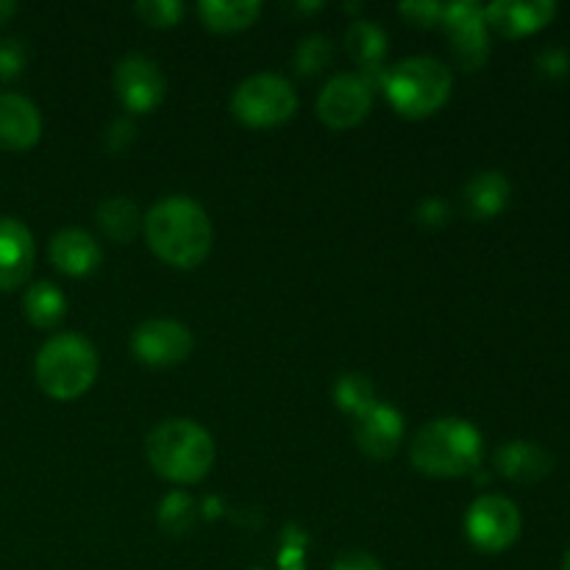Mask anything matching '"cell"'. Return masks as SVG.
<instances>
[{"label": "cell", "mask_w": 570, "mask_h": 570, "mask_svg": "<svg viewBox=\"0 0 570 570\" xmlns=\"http://www.w3.org/2000/svg\"><path fill=\"white\" fill-rule=\"evenodd\" d=\"M150 250L173 267H198L212 250V223L198 200L187 195L161 198L142 220Z\"/></svg>", "instance_id": "6da1fadb"}, {"label": "cell", "mask_w": 570, "mask_h": 570, "mask_svg": "<svg viewBox=\"0 0 570 570\" xmlns=\"http://www.w3.org/2000/svg\"><path fill=\"white\" fill-rule=\"evenodd\" d=\"M145 454L159 476L176 484H195L209 473L215 462V440L200 423L170 417L148 434Z\"/></svg>", "instance_id": "7a4b0ae2"}, {"label": "cell", "mask_w": 570, "mask_h": 570, "mask_svg": "<svg viewBox=\"0 0 570 570\" xmlns=\"http://www.w3.org/2000/svg\"><path fill=\"white\" fill-rule=\"evenodd\" d=\"M410 456L412 465L429 476H465L482 460V434L462 417H438L415 434Z\"/></svg>", "instance_id": "3957f363"}, {"label": "cell", "mask_w": 570, "mask_h": 570, "mask_svg": "<svg viewBox=\"0 0 570 570\" xmlns=\"http://www.w3.org/2000/svg\"><path fill=\"white\" fill-rule=\"evenodd\" d=\"M33 373L45 395L72 401L92 387L98 376V354L81 334H56L39 348Z\"/></svg>", "instance_id": "277c9868"}, {"label": "cell", "mask_w": 570, "mask_h": 570, "mask_svg": "<svg viewBox=\"0 0 570 570\" xmlns=\"http://www.w3.org/2000/svg\"><path fill=\"white\" fill-rule=\"evenodd\" d=\"M451 70L432 56H412L399 61L387 76V98L404 117H429L443 109L451 95Z\"/></svg>", "instance_id": "5b68a950"}, {"label": "cell", "mask_w": 570, "mask_h": 570, "mask_svg": "<svg viewBox=\"0 0 570 570\" xmlns=\"http://www.w3.org/2000/svg\"><path fill=\"white\" fill-rule=\"evenodd\" d=\"M298 95L293 83L273 72L250 76L234 89L232 111L250 128H276L295 115Z\"/></svg>", "instance_id": "8992f818"}, {"label": "cell", "mask_w": 570, "mask_h": 570, "mask_svg": "<svg viewBox=\"0 0 570 570\" xmlns=\"http://www.w3.org/2000/svg\"><path fill=\"white\" fill-rule=\"evenodd\" d=\"M465 532L479 551L499 554L521 538V510L504 495H482L468 510Z\"/></svg>", "instance_id": "52a82bcc"}, {"label": "cell", "mask_w": 570, "mask_h": 570, "mask_svg": "<svg viewBox=\"0 0 570 570\" xmlns=\"http://www.w3.org/2000/svg\"><path fill=\"white\" fill-rule=\"evenodd\" d=\"M373 104V83L356 72H340L323 87L317 98V115L334 131L360 126Z\"/></svg>", "instance_id": "ba28073f"}, {"label": "cell", "mask_w": 570, "mask_h": 570, "mask_svg": "<svg viewBox=\"0 0 570 570\" xmlns=\"http://www.w3.org/2000/svg\"><path fill=\"white\" fill-rule=\"evenodd\" d=\"M131 351L139 362L150 367H173L184 362L193 351V334L184 323L170 321V317H156L145 321L134 332Z\"/></svg>", "instance_id": "9c48e42d"}, {"label": "cell", "mask_w": 570, "mask_h": 570, "mask_svg": "<svg viewBox=\"0 0 570 570\" xmlns=\"http://www.w3.org/2000/svg\"><path fill=\"white\" fill-rule=\"evenodd\" d=\"M443 26L449 31L454 56L465 70H479L490 56L488 22L484 6L479 3H451L443 9Z\"/></svg>", "instance_id": "30bf717a"}, {"label": "cell", "mask_w": 570, "mask_h": 570, "mask_svg": "<svg viewBox=\"0 0 570 570\" xmlns=\"http://www.w3.org/2000/svg\"><path fill=\"white\" fill-rule=\"evenodd\" d=\"M115 89L131 111H154L165 100V76L145 56H126L115 70Z\"/></svg>", "instance_id": "8fae6325"}, {"label": "cell", "mask_w": 570, "mask_h": 570, "mask_svg": "<svg viewBox=\"0 0 570 570\" xmlns=\"http://www.w3.org/2000/svg\"><path fill=\"white\" fill-rule=\"evenodd\" d=\"M557 14V6L551 0H529V3H518V0H499L484 9V22L493 28L495 33L507 39L529 37V33L540 31L549 26Z\"/></svg>", "instance_id": "7c38bea8"}, {"label": "cell", "mask_w": 570, "mask_h": 570, "mask_svg": "<svg viewBox=\"0 0 570 570\" xmlns=\"http://www.w3.org/2000/svg\"><path fill=\"white\" fill-rule=\"evenodd\" d=\"M354 438L367 456H373V460H390L399 451L401 438H404V417L393 406L379 401L365 415L356 417Z\"/></svg>", "instance_id": "4fadbf2b"}, {"label": "cell", "mask_w": 570, "mask_h": 570, "mask_svg": "<svg viewBox=\"0 0 570 570\" xmlns=\"http://www.w3.org/2000/svg\"><path fill=\"white\" fill-rule=\"evenodd\" d=\"M33 237L26 223L0 217V289H17L26 284L33 267Z\"/></svg>", "instance_id": "5bb4252c"}, {"label": "cell", "mask_w": 570, "mask_h": 570, "mask_svg": "<svg viewBox=\"0 0 570 570\" xmlns=\"http://www.w3.org/2000/svg\"><path fill=\"white\" fill-rule=\"evenodd\" d=\"M42 137V117L28 98L0 92V148L28 150Z\"/></svg>", "instance_id": "9a60e30c"}, {"label": "cell", "mask_w": 570, "mask_h": 570, "mask_svg": "<svg viewBox=\"0 0 570 570\" xmlns=\"http://www.w3.org/2000/svg\"><path fill=\"white\" fill-rule=\"evenodd\" d=\"M495 468L501 476L518 484H534L543 482L551 471H554V456L543 449L540 443H529V440H512V443L501 445L495 454Z\"/></svg>", "instance_id": "2e32d148"}, {"label": "cell", "mask_w": 570, "mask_h": 570, "mask_svg": "<svg viewBox=\"0 0 570 570\" xmlns=\"http://www.w3.org/2000/svg\"><path fill=\"white\" fill-rule=\"evenodd\" d=\"M50 259L67 276H89L100 265V245L83 228H65L50 239Z\"/></svg>", "instance_id": "e0dca14e"}, {"label": "cell", "mask_w": 570, "mask_h": 570, "mask_svg": "<svg viewBox=\"0 0 570 570\" xmlns=\"http://www.w3.org/2000/svg\"><path fill=\"white\" fill-rule=\"evenodd\" d=\"M462 200H465L468 215L476 220H488L510 204V181L499 170L476 173L462 189Z\"/></svg>", "instance_id": "ac0fdd59"}, {"label": "cell", "mask_w": 570, "mask_h": 570, "mask_svg": "<svg viewBox=\"0 0 570 570\" xmlns=\"http://www.w3.org/2000/svg\"><path fill=\"white\" fill-rule=\"evenodd\" d=\"M259 11L262 6L256 0H204L198 6V14L206 28L220 33L243 31L250 22H256Z\"/></svg>", "instance_id": "d6986e66"}, {"label": "cell", "mask_w": 570, "mask_h": 570, "mask_svg": "<svg viewBox=\"0 0 570 570\" xmlns=\"http://www.w3.org/2000/svg\"><path fill=\"white\" fill-rule=\"evenodd\" d=\"M22 309H26V317L33 323V326L56 328L61 321H65L67 301L56 284L37 282L26 289Z\"/></svg>", "instance_id": "ffe728a7"}, {"label": "cell", "mask_w": 570, "mask_h": 570, "mask_svg": "<svg viewBox=\"0 0 570 570\" xmlns=\"http://www.w3.org/2000/svg\"><path fill=\"white\" fill-rule=\"evenodd\" d=\"M98 226L115 243H128L137 237L142 217L128 198H109L98 206Z\"/></svg>", "instance_id": "44dd1931"}, {"label": "cell", "mask_w": 570, "mask_h": 570, "mask_svg": "<svg viewBox=\"0 0 570 570\" xmlns=\"http://www.w3.org/2000/svg\"><path fill=\"white\" fill-rule=\"evenodd\" d=\"M348 53L360 61L362 67H379L382 56L387 50V39H384L382 28L373 22H354L348 31Z\"/></svg>", "instance_id": "7402d4cb"}, {"label": "cell", "mask_w": 570, "mask_h": 570, "mask_svg": "<svg viewBox=\"0 0 570 570\" xmlns=\"http://www.w3.org/2000/svg\"><path fill=\"white\" fill-rule=\"evenodd\" d=\"M334 399H337L340 410L354 417L365 415L371 406L379 404L373 384L365 376H360V373H348V376L340 379L337 387H334Z\"/></svg>", "instance_id": "603a6c76"}, {"label": "cell", "mask_w": 570, "mask_h": 570, "mask_svg": "<svg viewBox=\"0 0 570 570\" xmlns=\"http://www.w3.org/2000/svg\"><path fill=\"white\" fill-rule=\"evenodd\" d=\"M195 523V504L189 495L173 493L167 495L159 510V527L167 534H184Z\"/></svg>", "instance_id": "cb8c5ba5"}, {"label": "cell", "mask_w": 570, "mask_h": 570, "mask_svg": "<svg viewBox=\"0 0 570 570\" xmlns=\"http://www.w3.org/2000/svg\"><path fill=\"white\" fill-rule=\"evenodd\" d=\"M137 14L142 17L148 26L167 28V26H176V22L181 20L184 6L178 3V0H139Z\"/></svg>", "instance_id": "d4e9b609"}, {"label": "cell", "mask_w": 570, "mask_h": 570, "mask_svg": "<svg viewBox=\"0 0 570 570\" xmlns=\"http://www.w3.org/2000/svg\"><path fill=\"white\" fill-rule=\"evenodd\" d=\"M328 59H332V42L326 37L301 39L298 56H295L301 72H317Z\"/></svg>", "instance_id": "484cf974"}, {"label": "cell", "mask_w": 570, "mask_h": 570, "mask_svg": "<svg viewBox=\"0 0 570 570\" xmlns=\"http://www.w3.org/2000/svg\"><path fill=\"white\" fill-rule=\"evenodd\" d=\"M26 67V48L17 39L0 42V78H14Z\"/></svg>", "instance_id": "4316f807"}, {"label": "cell", "mask_w": 570, "mask_h": 570, "mask_svg": "<svg viewBox=\"0 0 570 570\" xmlns=\"http://www.w3.org/2000/svg\"><path fill=\"white\" fill-rule=\"evenodd\" d=\"M332 570H384L376 557L365 554V551H345L334 560Z\"/></svg>", "instance_id": "83f0119b"}, {"label": "cell", "mask_w": 570, "mask_h": 570, "mask_svg": "<svg viewBox=\"0 0 570 570\" xmlns=\"http://www.w3.org/2000/svg\"><path fill=\"white\" fill-rule=\"evenodd\" d=\"M443 9L445 6L438 3H404L401 11L410 14L412 20L421 22V26H434V22H443Z\"/></svg>", "instance_id": "f1b7e54d"}, {"label": "cell", "mask_w": 570, "mask_h": 570, "mask_svg": "<svg viewBox=\"0 0 570 570\" xmlns=\"http://www.w3.org/2000/svg\"><path fill=\"white\" fill-rule=\"evenodd\" d=\"M538 65L543 67V72H551V76H566L568 72V56L562 50H546L538 59Z\"/></svg>", "instance_id": "f546056e"}, {"label": "cell", "mask_w": 570, "mask_h": 570, "mask_svg": "<svg viewBox=\"0 0 570 570\" xmlns=\"http://www.w3.org/2000/svg\"><path fill=\"white\" fill-rule=\"evenodd\" d=\"M14 9H17L14 3H9V0H0V22L9 20V17L14 14Z\"/></svg>", "instance_id": "4dcf8cb0"}, {"label": "cell", "mask_w": 570, "mask_h": 570, "mask_svg": "<svg viewBox=\"0 0 570 570\" xmlns=\"http://www.w3.org/2000/svg\"><path fill=\"white\" fill-rule=\"evenodd\" d=\"M562 570H570V551L566 554V560H562Z\"/></svg>", "instance_id": "1f68e13d"}]
</instances>
